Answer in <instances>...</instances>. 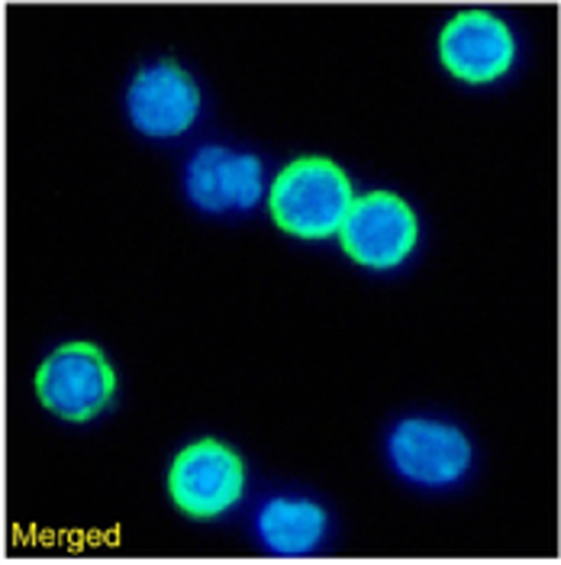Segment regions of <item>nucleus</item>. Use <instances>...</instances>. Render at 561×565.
<instances>
[{"label": "nucleus", "mask_w": 561, "mask_h": 565, "mask_svg": "<svg viewBox=\"0 0 561 565\" xmlns=\"http://www.w3.org/2000/svg\"><path fill=\"white\" fill-rule=\"evenodd\" d=\"M120 114L149 146H181L207 124L211 97L197 72L177 55H149L132 65L120 90Z\"/></svg>", "instance_id": "7ed1b4c3"}, {"label": "nucleus", "mask_w": 561, "mask_h": 565, "mask_svg": "<svg viewBox=\"0 0 561 565\" xmlns=\"http://www.w3.org/2000/svg\"><path fill=\"white\" fill-rule=\"evenodd\" d=\"M355 198V178L343 162L323 152H301L271 174L265 211L284 236L320 246L339 236Z\"/></svg>", "instance_id": "f03ea898"}, {"label": "nucleus", "mask_w": 561, "mask_h": 565, "mask_svg": "<svg viewBox=\"0 0 561 565\" xmlns=\"http://www.w3.org/2000/svg\"><path fill=\"white\" fill-rule=\"evenodd\" d=\"M33 397L58 424L87 427L114 411L120 375L104 347L90 340H65L40 359L33 372Z\"/></svg>", "instance_id": "0eeeda50"}, {"label": "nucleus", "mask_w": 561, "mask_h": 565, "mask_svg": "<svg viewBox=\"0 0 561 565\" xmlns=\"http://www.w3.org/2000/svg\"><path fill=\"white\" fill-rule=\"evenodd\" d=\"M343 256L355 268L388 278L403 271L423 249V217L410 198L390 188L358 191L336 236Z\"/></svg>", "instance_id": "6e6552de"}, {"label": "nucleus", "mask_w": 561, "mask_h": 565, "mask_svg": "<svg viewBox=\"0 0 561 565\" xmlns=\"http://www.w3.org/2000/svg\"><path fill=\"white\" fill-rule=\"evenodd\" d=\"M381 459L390 479L420 494H452L477 469L472 430L439 411H403L381 434Z\"/></svg>", "instance_id": "f257e3e1"}, {"label": "nucleus", "mask_w": 561, "mask_h": 565, "mask_svg": "<svg viewBox=\"0 0 561 565\" xmlns=\"http://www.w3.org/2000/svg\"><path fill=\"white\" fill-rule=\"evenodd\" d=\"M526 62V40L497 7H458L435 30V65L452 85L494 90L514 82Z\"/></svg>", "instance_id": "39448f33"}, {"label": "nucleus", "mask_w": 561, "mask_h": 565, "mask_svg": "<svg viewBox=\"0 0 561 565\" xmlns=\"http://www.w3.org/2000/svg\"><path fill=\"white\" fill-rule=\"evenodd\" d=\"M271 174L268 159L256 146L236 139H201L181 159L177 188L197 217L236 223L268 204Z\"/></svg>", "instance_id": "20e7f679"}, {"label": "nucleus", "mask_w": 561, "mask_h": 565, "mask_svg": "<svg viewBox=\"0 0 561 565\" xmlns=\"http://www.w3.org/2000/svg\"><path fill=\"white\" fill-rule=\"evenodd\" d=\"M249 536L265 556L313 559L336 540L333 508L310 488H268L246 504Z\"/></svg>", "instance_id": "1a4fd4ad"}, {"label": "nucleus", "mask_w": 561, "mask_h": 565, "mask_svg": "<svg viewBox=\"0 0 561 565\" xmlns=\"http://www.w3.org/2000/svg\"><path fill=\"white\" fill-rule=\"evenodd\" d=\"M249 462L223 436H194L174 449L165 494L191 523H223L249 504Z\"/></svg>", "instance_id": "423d86ee"}]
</instances>
